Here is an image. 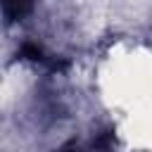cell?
Masks as SVG:
<instances>
[{
  "label": "cell",
  "mask_w": 152,
  "mask_h": 152,
  "mask_svg": "<svg viewBox=\"0 0 152 152\" xmlns=\"http://www.w3.org/2000/svg\"><path fill=\"white\" fill-rule=\"evenodd\" d=\"M21 57H26V59H31V62H43L45 57H43V50L36 45V43H24L21 45Z\"/></svg>",
  "instance_id": "obj_2"
},
{
  "label": "cell",
  "mask_w": 152,
  "mask_h": 152,
  "mask_svg": "<svg viewBox=\"0 0 152 152\" xmlns=\"http://www.w3.org/2000/svg\"><path fill=\"white\" fill-rule=\"evenodd\" d=\"M93 147L97 152H112L114 150V133H102L100 138H95Z\"/></svg>",
  "instance_id": "obj_3"
},
{
  "label": "cell",
  "mask_w": 152,
  "mask_h": 152,
  "mask_svg": "<svg viewBox=\"0 0 152 152\" xmlns=\"http://www.w3.org/2000/svg\"><path fill=\"white\" fill-rule=\"evenodd\" d=\"M57 152H81L78 147H74V145H66V147H59Z\"/></svg>",
  "instance_id": "obj_4"
},
{
  "label": "cell",
  "mask_w": 152,
  "mask_h": 152,
  "mask_svg": "<svg viewBox=\"0 0 152 152\" xmlns=\"http://www.w3.org/2000/svg\"><path fill=\"white\" fill-rule=\"evenodd\" d=\"M33 0H2V10H5V17L12 21V19H21L28 10H31Z\"/></svg>",
  "instance_id": "obj_1"
}]
</instances>
